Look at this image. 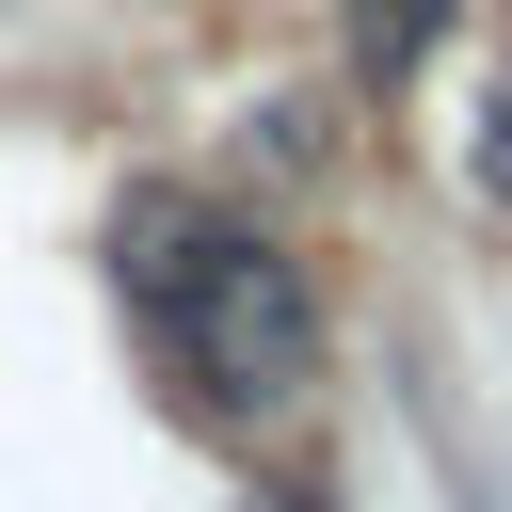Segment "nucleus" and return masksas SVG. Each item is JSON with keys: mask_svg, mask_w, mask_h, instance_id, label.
<instances>
[{"mask_svg": "<svg viewBox=\"0 0 512 512\" xmlns=\"http://www.w3.org/2000/svg\"><path fill=\"white\" fill-rule=\"evenodd\" d=\"M352 32H368V64L400 80V64H432V32H448V0H352Z\"/></svg>", "mask_w": 512, "mask_h": 512, "instance_id": "f03ea898", "label": "nucleus"}, {"mask_svg": "<svg viewBox=\"0 0 512 512\" xmlns=\"http://www.w3.org/2000/svg\"><path fill=\"white\" fill-rule=\"evenodd\" d=\"M480 192L512 208V64H496V96H480Z\"/></svg>", "mask_w": 512, "mask_h": 512, "instance_id": "7ed1b4c3", "label": "nucleus"}, {"mask_svg": "<svg viewBox=\"0 0 512 512\" xmlns=\"http://www.w3.org/2000/svg\"><path fill=\"white\" fill-rule=\"evenodd\" d=\"M112 288L176 352V384L224 400V416H272V400L320 384V288L208 192H128L112 208Z\"/></svg>", "mask_w": 512, "mask_h": 512, "instance_id": "f257e3e1", "label": "nucleus"}]
</instances>
